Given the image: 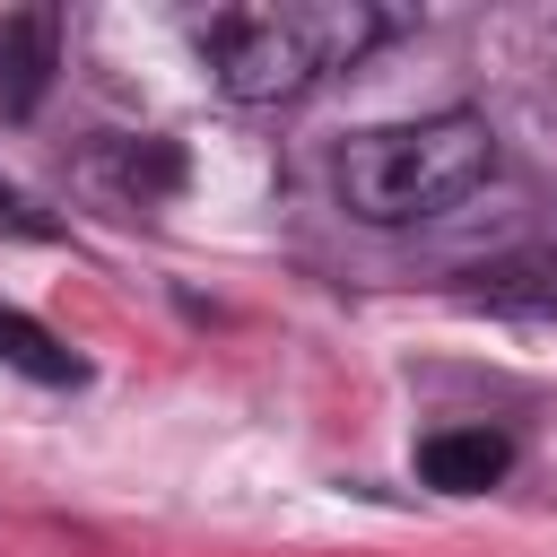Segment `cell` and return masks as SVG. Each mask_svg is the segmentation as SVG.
Instances as JSON below:
<instances>
[{"instance_id": "1", "label": "cell", "mask_w": 557, "mask_h": 557, "mask_svg": "<svg viewBox=\"0 0 557 557\" xmlns=\"http://www.w3.org/2000/svg\"><path fill=\"white\" fill-rule=\"evenodd\" d=\"M374 44H383V17L357 0H252L200 26V52L235 104H287Z\"/></svg>"}, {"instance_id": "2", "label": "cell", "mask_w": 557, "mask_h": 557, "mask_svg": "<svg viewBox=\"0 0 557 557\" xmlns=\"http://www.w3.org/2000/svg\"><path fill=\"white\" fill-rule=\"evenodd\" d=\"M496 174V131L479 113H426V122H392L339 148L331 183L366 226H418L461 209L479 183Z\"/></svg>"}, {"instance_id": "3", "label": "cell", "mask_w": 557, "mask_h": 557, "mask_svg": "<svg viewBox=\"0 0 557 557\" xmlns=\"http://www.w3.org/2000/svg\"><path fill=\"white\" fill-rule=\"evenodd\" d=\"M461 305L513 313V322H548V313H557V244H513V252L479 261V270L461 278Z\"/></svg>"}, {"instance_id": "4", "label": "cell", "mask_w": 557, "mask_h": 557, "mask_svg": "<svg viewBox=\"0 0 557 557\" xmlns=\"http://www.w3.org/2000/svg\"><path fill=\"white\" fill-rule=\"evenodd\" d=\"M52 70H61V17L52 9H9L0 17V113L26 122L44 104Z\"/></svg>"}, {"instance_id": "5", "label": "cell", "mask_w": 557, "mask_h": 557, "mask_svg": "<svg viewBox=\"0 0 557 557\" xmlns=\"http://www.w3.org/2000/svg\"><path fill=\"white\" fill-rule=\"evenodd\" d=\"M418 470H426V487H444V496H479V487H496V479L513 470V444H505L496 426H444V435L418 444Z\"/></svg>"}, {"instance_id": "6", "label": "cell", "mask_w": 557, "mask_h": 557, "mask_svg": "<svg viewBox=\"0 0 557 557\" xmlns=\"http://www.w3.org/2000/svg\"><path fill=\"white\" fill-rule=\"evenodd\" d=\"M0 366H9V374H26V383H44V392L78 383V357H70L35 313H17V305H0Z\"/></svg>"}, {"instance_id": "7", "label": "cell", "mask_w": 557, "mask_h": 557, "mask_svg": "<svg viewBox=\"0 0 557 557\" xmlns=\"http://www.w3.org/2000/svg\"><path fill=\"white\" fill-rule=\"evenodd\" d=\"M96 165H104V183H113L122 200H165V191L183 183V148H174V139H113Z\"/></svg>"}, {"instance_id": "8", "label": "cell", "mask_w": 557, "mask_h": 557, "mask_svg": "<svg viewBox=\"0 0 557 557\" xmlns=\"http://www.w3.org/2000/svg\"><path fill=\"white\" fill-rule=\"evenodd\" d=\"M0 235H52V218H44L17 183H0Z\"/></svg>"}]
</instances>
